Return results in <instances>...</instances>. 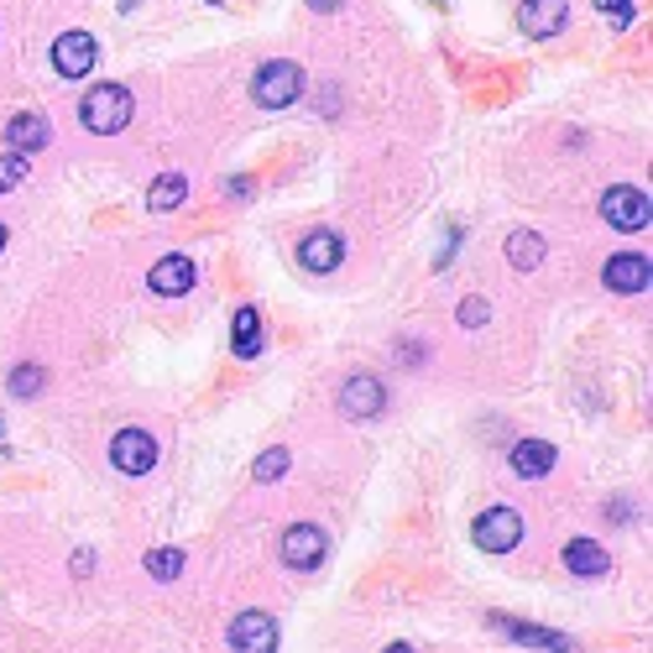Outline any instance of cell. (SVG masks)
Returning a JSON list of instances; mask_svg holds the SVG:
<instances>
[{
    "label": "cell",
    "instance_id": "cell-1",
    "mask_svg": "<svg viewBox=\"0 0 653 653\" xmlns=\"http://www.w3.org/2000/svg\"><path fill=\"white\" fill-rule=\"evenodd\" d=\"M131 110H137V100L126 84H94L84 100H79V120H84V131L94 137H116L131 126Z\"/></svg>",
    "mask_w": 653,
    "mask_h": 653
},
{
    "label": "cell",
    "instance_id": "cell-2",
    "mask_svg": "<svg viewBox=\"0 0 653 653\" xmlns=\"http://www.w3.org/2000/svg\"><path fill=\"white\" fill-rule=\"evenodd\" d=\"M299 94H304V69H299V63H288V58L261 63L257 79H252V100H257L261 110H288Z\"/></svg>",
    "mask_w": 653,
    "mask_h": 653
},
{
    "label": "cell",
    "instance_id": "cell-3",
    "mask_svg": "<svg viewBox=\"0 0 653 653\" xmlns=\"http://www.w3.org/2000/svg\"><path fill=\"white\" fill-rule=\"evenodd\" d=\"M602 220H607L611 231H649V194L643 188H632V184H617L602 194Z\"/></svg>",
    "mask_w": 653,
    "mask_h": 653
},
{
    "label": "cell",
    "instance_id": "cell-4",
    "mask_svg": "<svg viewBox=\"0 0 653 653\" xmlns=\"http://www.w3.org/2000/svg\"><path fill=\"white\" fill-rule=\"evenodd\" d=\"M470 534H476V544L487 555H508V549L523 544V517H517V508H487V513L476 517Z\"/></svg>",
    "mask_w": 653,
    "mask_h": 653
},
{
    "label": "cell",
    "instance_id": "cell-5",
    "mask_svg": "<svg viewBox=\"0 0 653 653\" xmlns=\"http://www.w3.org/2000/svg\"><path fill=\"white\" fill-rule=\"evenodd\" d=\"M329 555V538L325 528H314V523H293L288 534H282V564L288 570H319Z\"/></svg>",
    "mask_w": 653,
    "mask_h": 653
},
{
    "label": "cell",
    "instance_id": "cell-6",
    "mask_svg": "<svg viewBox=\"0 0 653 653\" xmlns=\"http://www.w3.org/2000/svg\"><path fill=\"white\" fill-rule=\"evenodd\" d=\"M94 58H100V43H94L90 32H63L53 43V69L63 73V79H90Z\"/></svg>",
    "mask_w": 653,
    "mask_h": 653
},
{
    "label": "cell",
    "instance_id": "cell-7",
    "mask_svg": "<svg viewBox=\"0 0 653 653\" xmlns=\"http://www.w3.org/2000/svg\"><path fill=\"white\" fill-rule=\"evenodd\" d=\"M110 460H116L120 476H147V470L158 466V440L141 434V429H120L116 440H110Z\"/></svg>",
    "mask_w": 653,
    "mask_h": 653
},
{
    "label": "cell",
    "instance_id": "cell-8",
    "mask_svg": "<svg viewBox=\"0 0 653 653\" xmlns=\"http://www.w3.org/2000/svg\"><path fill=\"white\" fill-rule=\"evenodd\" d=\"M382 408H387V387H382L376 376L361 372V376H350L346 387H340V413H346V419L366 423V419H376Z\"/></svg>",
    "mask_w": 653,
    "mask_h": 653
},
{
    "label": "cell",
    "instance_id": "cell-9",
    "mask_svg": "<svg viewBox=\"0 0 653 653\" xmlns=\"http://www.w3.org/2000/svg\"><path fill=\"white\" fill-rule=\"evenodd\" d=\"M231 649L235 653H278V622L267 611H241L231 622Z\"/></svg>",
    "mask_w": 653,
    "mask_h": 653
},
{
    "label": "cell",
    "instance_id": "cell-10",
    "mask_svg": "<svg viewBox=\"0 0 653 653\" xmlns=\"http://www.w3.org/2000/svg\"><path fill=\"white\" fill-rule=\"evenodd\" d=\"M560 26H564V0H523V5H517V32H523V37H538V43H544V37H555Z\"/></svg>",
    "mask_w": 653,
    "mask_h": 653
},
{
    "label": "cell",
    "instance_id": "cell-11",
    "mask_svg": "<svg viewBox=\"0 0 653 653\" xmlns=\"http://www.w3.org/2000/svg\"><path fill=\"white\" fill-rule=\"evenodd\" d=\"M299 261H304L308 272H335L340 261H346V241L335 231H308L299 241Z\"/></svg>",
    "mask_w": 653,
    "mask_h": 653
},
{
    "label": "cell",
    "instance_id": "cell-12",
    "mask_svg": "<svg viewBox=\"0 0 653 653\" xmlns=\"http://www.w3.org/2000/svg\"><path fill=\"white\" fill-rule=\"evenodd\" d=\"M564 570H570V575H585V581H602L611 570V555L596 538H570V544H564Z\"/></svg>",
    "mask_w": 653,
    "mask_h": 653
},
{
    "label": "cell",
    "instance_id": "cell-13",
    "mask_svg": "<svg viewBox=\"0 0 653 653\" xmlns=\"http://www.w3.org/2000/svg\"><path fill=\"white\" fill-rule=\"evenodd\" d=\"M649 282H653L649 257H632V252H622V257L607 261V288H611V293H649Z\"/></svg>",
    "mask_w": 653,
    "mask_h": 653
},
{
    "label": "cell",
    "instance_id": "cell-14",
    "mask_svg": "<svg viewBox=\"0 0 653 653\" xmlns=\"http://www.w3.org/2000/svg\"><path fill=\"white\" fill-rule=\"evenodd\" d=\"M555 460H560V450L544 440H517L513 455H508V466L517 470V476H528V481H538V476H549L555 470Z\"/></svg>",
    "mask_w": 653,
    "mask_h": 653
},
{
    "label": "cell",
    "instance_id": "cell-15",
    "mask_svg": "<svg viewBox=\"0 0 653 653\" xmlns=\"http://www.w3.org/2000/svg\"><path fill=\"white\" fill-rule=\"evenodd\" d=\"M497 628L508 632V638H517V643H528V649H549V653H581L564 632H549V628H538V622H513V617H491Z\"/></svg>",
    "mask_w": 653,
    "mask_h": 653
},
{
    "label": "cell",
    "instance_id": "cell-16",
    "mask_svg": "<svg viewBox=\"0 0 653 653\" xmlns=\"http://www.w3.org/2000/svg\"><path fill=\"white\" fill-rule=\"evenodd\" d=\"M194 261L188 257H163L152 272H147V282H152V293H163V299H178V293H188L194 288Z\"/></svg>",
    "mask_w": 653,
    "mask_h": 653
},
{
    "label": "cell",
    "instance_id": "cell-17",
    "mask_svg": "<svg viewBox=\"0 0 653 653\" xmlns=\"http://www.w3.org/2000/svg\"><path fill=\"white\" fill-rule=\"evenodd\" d=\"M231 350L241 361H257L261 355V314L252 304L235 308V325H231Z\"/></svg>",
    "mask_w": 653,
    "mask_h": 653
},
{
    "label": "cell",
    "instance_id": "cell-18",
    "mask_svg": "<svg viewBox=\"0 0 653 653\" xmlns=\"http://www.w3.org/2000/svg\"><path fill=\"white\" fill-rule=\"evenodd\" d=\"M47 116H16L11 126H5V141L16 147V152H37V147H47Z\"/></svg>",
    "mask_w": 653,
    "mask_h": 653
},
{
    "label": "cell",
    "instance_id": "cell-19",
    "mask_svg": "<svg viewBox=\"0 0 653 653\" xmlns=\"http://www.w3.org/2000/svg\"><path fill=\"white\" fill-rule=\"evenodd\" d=\"M184 194H188V178H184V173H163L158 184L147 188V210H158V214L178 210V205H184Z\"/></svg>",
    "mask_w": 653,
    "mask_h": 653
},
{
    "label": "cell",
    "instance_id": "cell-20",
    "mask_svg": "<svg viewBox=\"0 0 653 653\" xmlns=\"http://www.w3.org/2000/svg\"><path fill=\"white\" fill-rule=\"evenodd\" d=\"M508 261H513L517 272H534L538 261H544V235L538 231H513L508 235Z\"/></svg>",
    "mask_w": 653,
    "mask_h": 653
},
{
    "label": "cell",
    "instance_id": "cell-21",
    "mask_svg": "<svg viewBox=\"0 0 653 653\" xmlns=\"http://www.w3.org/2000/svg\"><path fill=\"white\" fill-rule=\"evenodd\" d=\"M147 575H152V581H178V575H184V549H173V544L152 549V555H147Z\"/></svg>",
    "mask_w": 653,
    "mask_h": 653
},
{
    "label": "cell",
    "instance_id": "cell-22",
    "mask_svg": "<svg viewBox=\"0 0 653 653\" xmlns=\"http://www.w3.org/2000/svg\"><path fill=\"white\" fill-rule=\"evenodd\" d=\"M43 393V366H16L11 372V397H37Z\"/></svg>",
    "mask_w": 653,
    "mask_h": 653
},
{
    "label": "cell",
    "instance_id": "cell-23",
    "mask_svg": "<svg viewBox=\"0 0 653 653\" xmlns=\"http://www.w3.org/2000/svg\"><path fill=\"white\" fill-rule=\"evenodd\" d=\"M26 178V152H0V194Z\"/></svg>",
    "mask_w": 653,
    "mask_h": 653
},
{
    "label": "cell",
    "instance_id": "cell-24",
    "mask_svg": "<svg viewBox=\"0 0 653 653\" xmlns=\"http://www.w3.org/2000/svg\"><path fill=\"white\" fill-rule=\"evenodd\" d=\"M282 470H288V450H267L257 466H252V476H257V481H278Z\"/></svg>",
    "mask_w": 653,
    "mask_h": 653
},
{
    "label": "cell",
    "instance_id": "cell-25",
    "mask_svg": "<svg viewBox=\"0 0 653 653\" xmlns=\"http://www.w3.org/2000/svg\"><path fill=\"white\" fill-rule=\"evenodd\" d=\"M596 11H602V16H607L617 32H622V26H632V0H596Z\"/></svg>",
    "mask_w": 653,
    "mask_h": 653
},
{
    "label": "cell",
    "instance_id": "cell-26",
    "mask_svg": "<svg viewBox=\"0 0 653 653\" xmlns=\"http://www.w3.org/2000/svg\"><path fill=\"white\" fill-rule=\"evenodd\" d=\"M487 319H491L487 299H466V304H460V325H466V329H481Z\"/></svg>",
    "mask_w": 653,
    "mask_h": 653
},
{
    "label": "cell",
    "instance_id": "cell-27",
    "mask_svg": "<svg viewBox=\"0 0 653 653\" xmlns=\"http://www.w3.org/2000/svg\"><path fill=\"white\" fill-rule=\"evenodd\" d=\"M308 5H314V11H319V16H329V11H340V5H346V0H308Z\"/></svg>",
    "mask_w": 653,
    "mask_h": 653
},
{
    "label": "cell",
    "instance_id": "cell-28",
    "mask_svg": "<svg viewBox=\"0 0 653 653\" xmlns=\"http://www.w3.org/2000/svg\"><path fill=\"white\" fill-rule=\"evenodd\" d=\"M382 653H413V649H408V643H393V649H382Z\"/></svg>",
    "mask_w": 653,
    "mask_h": 653
},
{
    "label": "cell",
    "instance_id": "cell-29",
    "mask_svg": "<svg viewBox=\"0 0 653 653\" xmlns=\"http://www.w3.org/2000/svg\"><path fill=\"white\" fill-rule=\"evenodd\" d=\"M137 5H141V0H120V11H137Z\"/></svg>",
    "mask_w": 653,
    "mask_h": 653
},
{
    "label": "cell",
    "instance_id": "cell-30",
    "mask_svg": "<svg viewBox=\"0 0 653 653\" xmlns=\"http://www.w3.org/2000/svg\"><path fill=\"white\" fill-rule=\"evenodd\" d=\"M0 252H5V225H0Z\"/></svg>",
    "mask_w": 653,
    "mask_h": 653
},
{
    "label": "cell",
    "instance_id": "cell-31",
    "mask_svg": "<svg viewBox=\"0 0 653 653\" xmlns=\"http://www.w3.org/2000/svg\"><path fill=\"white\" fill-rule=\"evenodd\" d=\"M210 5H225V0H210Z\"/></svg>",
    "mask_w": 653,
    "mask_h": 653
}]
</instances>
